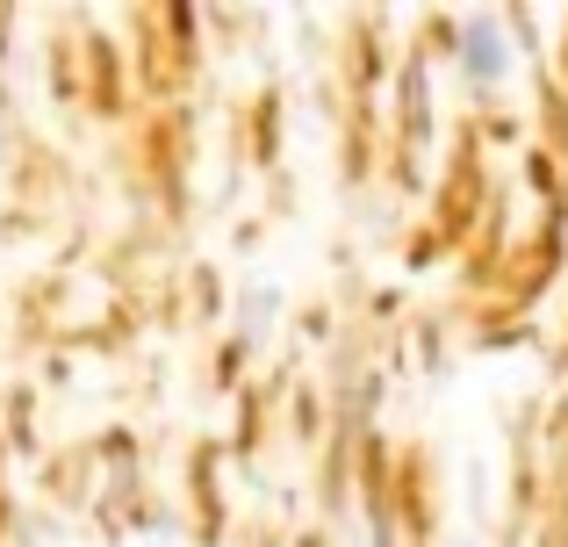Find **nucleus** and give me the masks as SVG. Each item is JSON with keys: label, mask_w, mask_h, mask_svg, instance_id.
<instances>
[{"label": "nucleus", "mask_w": 568, "mask_h": 547, "mask_svg": "<svg viewBox=\"0 0 568 547\" xmlns=\"http://www.w3.org/2000/svg\"><path fill=\"white\" fill-rule=\"evenodd\" d=\"M460 65H468L475 80H497V65H504L497 22H468V29H460Z\"/></svg>", "instance_id": "1"}]
</instances>
